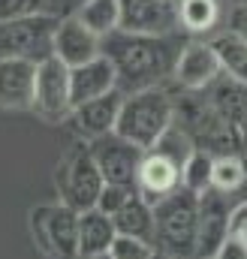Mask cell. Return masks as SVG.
<instances>
[{
    "label": "cell",
    "mask_w": 247,
    "mask_h": 259,
    "mask_svg": "<svg viewBox=\"0 0 247 259\" xmlns=\"http://www.w3.org/2000/svg\"><path fill=\"white\" fill-rule=\"evenodd\" d=\"M181 46L172 39V33L154 36V33H127L112 30L100 39V55H106L115 66L118 91L133 94L145 88H160L166 75H172Z\"/></svg>",
    "instance_id": "obj_1"
},
{
    "label": "cell",
    "mask_w": 247,
    "mask_h": 259,
    "mask_svg": "<svg viewBox=\"0 0 247 259\" xmlns=\"http://www.w3.org/2000/svg\"><path fill=\"white\" fill-rule=\"evenodd\" d=\"M172 121H175V100L163 88H145V91L124 94L115 133L133 142L136 148L148 151Z\"/></svg>",
    "instance_id": "obj_2"
},
{
    "label": "cell",
    "mask_w": 247,
    "mask_h": 259,
    "mask_svg": "<svg viewBox=\"0 0 247 259\" xmlns=\"http://www.w3.org/2000/svg\"><path fill=\"white\" fill-rule=\"evenodd\" d=\"M199 223V196L187 187L160 199L154 205V250L178 259H193Z\"/></svg>",
    "instance_id": "obj_3"
},
{
    "label": "cell",
    "mask_w": 247,
    "mask_h": 259,
    "mask_svg": "<svg viewBox=\"0 0 247 259\" xmlns=\"http://www.w3.org/2000/svg\"><path fill=\"white\" fill-rule=\"evenodd\" d=\"M55 27H58V18L49 12L0 21V58H21L33 64L46 61L52 55Z\"/></svg>",
    "instance_id": "obj_4"
},
{
    "label": "cell",
    "mask_w": 247,
    "mask_h": 259,
    "mask_svg": "<svg viewBox=\"0 0 247 259\" xmlns=\"http://www.w3.org/2000/svg\"><path fill=\"white\" fill-rule=\"evenodd\" d=\"M46 121H66L72 112L69 100V66L49 55L36 64V81H33V106Z\"/></svg>",
    "instance_id": "obj_5"
},
{
    "label": "cell",
    "mask_w": 247,
    "mask_h": 259,
    "mask_svg": "<svg viewBox=\"0 0 247 259\" xmlns=\"http://www.w3.org/2000/svg\"><path fill=\"white\" fill-rule=\"evenodd\" d=\"M142 154H145L142 148L121 139L118 133H106L100 139H91V157H94L106 184L136 187V172H139Z\"/></svg>",
    "instance_id": "obj_6"
},
{
    "label": "cell",
    "mask_w": 247,
    "mask_h": 259,
    "mask_svg": "<svg viewBox=\"0 0 247 259\" xmlns=\"http://www.w3.org/2000/svg\"><path fill=\"white\" fill-rule=\"evenodd\" d=\"M61 193H63V205H69L72 211H88L97 205V196L103 190V175L91 157V148H78L66 163H63L61 175Z\"/></svg>",
    "instance_id": "obj_7"
},
{
    "label": "cell",
    "mask_w": 247,
    "mask_h": 259,
    "mask_svg": "<svg viewBox=\"0 0 247 259\" xmlns=\"http://www.w3.org/2000/svg\"><path fill=\"white\" fill-rule=\"evenodd\" d=\"M33 229L46 253L55 259H78V211L69 205H49L33 211Z\"/></svg>",
    "instance_id": "obj_8"
},
{
    "label": "cell",
    "mask_w": 247,
    "mask_h": 259,
    "mask_svg": "<svg viewBox=\"0 0 247 259\" xmlns=\"http://www.w3.org/2000/svg\"><path fill=\"white\" fill-rule=\"evenodd\" d=\"M226 238H229V202H226V193L208 187L205 193H199V223H196L193 259H211Z\"/></svg>",
    "instance_id": "obj_9"
},
{
    "label": "cell",
    "mask_w": 247,
    "mask_h": 259,
    "mask_svg": "<svg viewBox=\"0 0 247 259\" xmlns=\"http://www.w3.org/2000/svg\"><path fill=\"white\" fill-rule=\"evenodd\" d=\"M118 6H121L118 30L163 36L178 27L175 0H118Z\"/></svg>",
    "instance_id": "obj_10"
},
{
    "label": "cell",
    "mask_w": 247,
    "mask_h": 259,
    "mask_svg": "<svg viewBox=\"0 0 247 259\" xmlns=\"http://www.w3.org/2000/svg\"><path fill=\"white\" fill-rule=\"evenodd\" d=\"M178 187H181V166L172 163L169 157L157 154V151H145L139 172H136V193L145 202L157 205L160 199L175 193Z\"/></svg>",
    "instance_id": "obj_11"
},
{
    "label": "cell",
    "mask_w": 247,
    "mask_h": 259,
    "mask_svg": "<svg viewBox=\"0 0 247 259\" xmlns=\"http://www.w3.org/2000/svg\"><path fill=\"white\" fill-rule=\"evenodd\" d=\"M175 81L184 88V91H205L217 75H220V64H217V55L208 42H187L178 52V61L172 69Z\"/></svg>",
    "instance_id": "obj_12"
},
{
    "label": "cell",
    "mask_w": 247,
    "mask_h": 259,
    "mask_svg": "<svg viewBox=\"0 0 247 259\" xmlns=\"http://www.w3.org/2000/svg\"><path fill=\"white\" fill-rule=\"evenodd\" d=\"M52 55L69 66H81L88 61H94L100 55V36L94 30H88L75 15L63 18L55 27V39H52Z\"/></svg>",
    "instance_id": "obj_13"
},
{
    "label": "cell",
    "mask_w": 247,
    "mask_h": 259,
    "mask_svg": "<svg viewBox=\"0 0 247 259\" xmlns=\"http://www.w3.org/2000/svg\"><path fill=\"white\" fill-rule=\"evenodd\" d=\"M121 100L124 94L115 88L97 100H88V103H78L72 106L69 112V124L75 127V133H81L85 139H100L106 133H115V121H118V112H121Z\"/></svg>",
    "instance_id": "obj_14"
},
{
    "label": "cell",
    "mask_w": 247,
    "mask_h": 259,
    "mask_svg": "<svg viewBox=\"0 0 247 259\" xmlns=\"http://www.w3.org/2000/svg\"><path fill=\"white\" fill-rule=\"evenodd\" d=\"M115 88H118L115 66L106 55H97L94 61L69 69V100H72V106L97 100V97H103V94H109Z\"/></svg>",
    "instance_id": "obj_15"
},
{
    "label": "cell",
    "mask_w": 247,
    "mask_h": 259,
    "mask_svg": "<svg viewBox=\"0 0 247 259\" xmlns=\"http://www.w3.org/2000/svg\"><path fill=\"white\" fill-rule=\"evenodd\" d=\"M36 64L21 58H0V106L3 109H30L33 106Z\"/></svg>",
    "instance_id": "obj_16"
},
{
    "label": "cell",
    "mask_w": 247,
    "mask_h": 259,
    "mask_svg": "<svg viewBox=\"0 0 247 259\" xmlns=\"http://www.w3.org/2000/svg\"><path fill=\"white\" fill-rule=\"evenodd\" d=\"M208 103H211V109L226 124H232L235 130L244 127V121H247V84H241V81H235V78H229V75L220 72L208 84Z\"/></svg>",
    "instance_id": "obj_17"
},
{
    "label": "cell",
    "mask_w": 247,
    "mask_h": 259,
    "mask_svg": "<svg viewBox=\"0 0 247 259\" xmlns=\"http://www.w3.org/2000/svg\"><path fill=\"white\" fill-rule=\"evenodd\" d=\"M115 235L118 232H115V223L109 214H103L100 208L78 211V259L109 253Z\"/></svg>",
    "instance_id": "obj_18"
},
{
    "label": "cell",
    "mask_w": 247,
    "mask_h": 259,
    "mask_svg": "<svg viewBox=\"0 0 247 259\" xmlns=\"http://www.w3.org/2000/svg\"><path fill=\"white\" fill-rule=\"evenodd\" d=\"M112 223H115L118 235H133V238H142V241L154 244V205L145 202L139 193H133L112 214Z\"/></svg>",
    "instance_id": "obj_19"
},
{
    "label": "cell",
    "mask_w": 247,
    "mask_h": 259,
    "mask_svg": "<svg viewBox=\"0 0 247 259\" xmlns=\"http://www.w3.org/2000/svg\"><path fill=\"white\" fill-rule=\"evenodd\" d=\"M208 46L217 55L220 72L229 75V78H235V81H241V84H247V42L238 33H232V30H223Z\"/></svg>",
    "instance_id": "obj_20"
},
{
    "label": "cell",
    "mask_w": 247,
    "mask_h": 259,
    "mask_svg": "<svg viewBox=\"0 0 247 259\" xmlns=\"http://www.w3.org/2000/svg\"><path fill=\"white\" fill-rule=\"evenodd\" d=\"M175 12H178V27H184L187 33H208L214 30L220 18V3L217 0H175Z\"/></svg>",
    "instance_id": "obj_21"
},
{
    "label": "cell",
    "mask_w": 247,
    "mask_h": 259,
    "mask_svg": "<svg viewBox=\"0 0 247 259\" xmlns=\"http://www.w3.org/2000/svg\"><path fill=\"white\" fill-rule=\"evenodd\" d=\"M75 18H78L88 30H94V33L103 39V36H109L112 30H118L121 6H118V0H85V3L78 6Z\"/></svg>",
    "instance_id": "obj_22"
},
{
    "label": "cell",
    "mask_w": 247,
    "mask_h": 259,
    "mask_svg": "<svg viewBox=\"0 0 247 259\" xmlns=\"http://www.w3.org/2000/svg\"><path fill=\"white\" fill-rule=\"evenodd\" d=\"M244 157L241 154H223V157H214V166H211V187L220 190V193H235L244 187Z\"/></svg>",
    "instance_id": "obj_23"
},
{
    "label": "cell",
    "mask_w": 247,
    "mask_h": 259,
    "mask_svg": "<svg viewBox=\"0 0 247 259\" xmlns=\"http://www.w3.org/2000/svg\"><path fill=\"white\" fill-rule=\"evenodd\" d=\"M211 166H214V157L202 148H193V154L184 160L181 166V187H187L190 193H205L211 187Z\"/></svg>",
    "instance_id": "obj_24"
},
{
    "label": "cell",
    "mask_w": 247,
    "mask_h": 259,
    "mask_svg": "<svg viewBox=\"0 0 247 259\" xmlns=\"http://www.w3.org/2000/svg\"><path fill=\"white\" fill-rule=\"evenodd\" d=\"M112 259H154V244L133 238V235H115L112 247H109Z\"/></svg>",
    "instance_id": "obj_25"
},
{
    "label": "cell",
    "mask_w": 247,
    "mask_h": 259,
    "mask_svg": "<svg viewBox=\"0 0 247 259\" xmlns=\"http://www.w3.org/2000/svg\"><path fill=\"white\" fill-rule=\"evenodd\" d=\"M136 193V187H124V184H103V190H100V196H97V205L94 208H100L103 214H115L118 208H121L124 202L130 199V196Z\"/></svg>",
    "instance_id": "obj_26"
},
{
    "label": "cell",
    "mask_w": 247,
    "mask_h": 259,
    "mask_svg": "<svg viewBox=\"0 0 247 259\" xmlns=\"http://www.w3.org/2000/svg\"><path fill=\"white\" fill-rule=\"evenodd\" d=\"M46 6H49V0H0V21L39 15V12H46Z\"/></svg>",
    "instance_id": "obj_27"
},
{
    "label": "cell",
    "mask_w": 247,
    "mask_h": 259,
    "mask_svg": "<svg viewBox=\"0 0 247 259\" xmlns=\"http://www.w3.org/2000/svg\"><path fill=\"white\" fill-rule=\"evenodd\" d=\"M229 238H238V241L247 238V199L241 205L229 208Z\"/></svg>",
    "instance_id": "obj_28"
},
{
    "label": "cell",
    "mask_w": 247,
    "mask_h": 259,
    "mask_svg": "<svg viewBox=\"0 0 247 259\" xmlns=\"http://www.w3.org/2000/svg\"><path fill=\"white\" fill-rule=\"evenodd\" d=\"M211 259H247L244 241H238V238H226V241L217 247V253H214Z\"/></svg>",
    "instance_id": "obj_29"
},
{
    "label": "cell",
    "mask_w": 247,
    "mask_h": 259,
    "mask_svg": "<svg viewBox=\"0 0 247 259\" xmlns=\"http://www.w3.org/2000/svg\"><path fill=\"white\" fill-rule=\"evenodd\" d=\"M229 30L238 33V36L247 42V3H241V6L232 9V15H229Z\"/></svg>",
    "instance_id": "obj_30"
},
{
    "label": "cell",
    "mask_w": 247,
    "mask_h": 259,
    "mask_svg": "<svg viewBox=\"0 0 247 259\" xmlns=\"http://www.w3.org/2000/svg\"><path fill=\"white\" fill-rule=\"evenodd\" d=\"M154 259H178V256H169V253H160V250H154Z\"/></svg>",
    "instance_id": "obj_31"
},
{
    "label": "cell",
    "mask_w": 247,
    "mask_h": 259,
    "mask_svg": "<svg viewBox=\"0 0 247 259\" xmlns=\"http://www.w3.org/2000/svg\"><path fill=\"white\" fill-rule=\"evenodd\" d=\"M241 142H244V151H247V121H244V127H241Z\"/></svg>",
    "instance_id": "obj_32"
},
{
    "label": "cell",
    "mask_w": 247,
    "mask_h": 259,
    "mask_svg": "<svg viewBox=\"0 0 247 259\" xmlns=\"http://www.w3.org/2000/svg\"><path fill=\"white\" fill-rule=\"evenodd\" d=\"M81 259H112L109 253H97V256H81Z\"/></svg>",
    "instance_id": "obj_33"
},
{
    "label": "cell",
    "mask_w": 247,
    "mask_h": 259,
    "mask_svg": "<svg viewBox=\"0 0 247 259\" xmlns=\"http://www.w3.org/2000/svg\"><path fill=\"white\" fill-rule=\"evenodd\" d=\"M244 247H247V238H244Z\"/></svg>",
    "instance_id": "obj_34"
},
{
    "label": "cell",
    "mask_w": 247,
    "mask_h": 259,
    "mask_svg": "<svg viewBox=\"0 0 247 259\" xmlns=\"http://www.w3.org/2000/svg\"><path fill=\"white\" fill-rule=\"evenodd\" d=\"M244 3H247V0H244Z\"/></svg>",
    "instance_id": "obj_35"
}]
</instances>
